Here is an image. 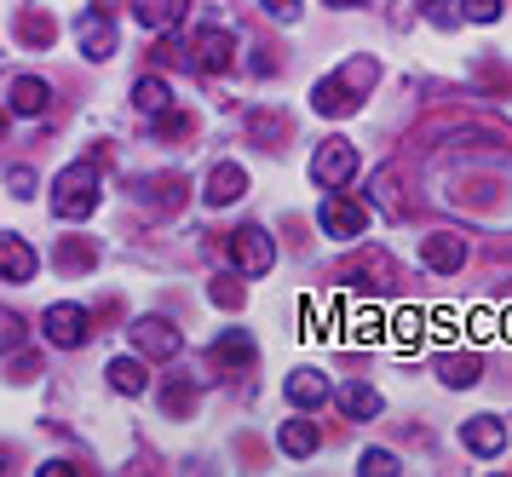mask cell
<instances>
[{
	"label": "cell",
	"mask_w": 512,
	"mask_h": 477,
	"mask_svg": "<svg viewBox=\"0 0 512 477\" xmlns=\"http://www.w3.org/2000/svg\"><path fill=\"white\" fill-rule=\"evenodd\" d=\"M374 75H380V64L374 58H351L346 69H334V75H323L317 87H311V110L317 115H357L363 110V98H369L374 87Z\"/></svg>",
	"instance_id": "cell-1"
},
{
	"label": "cell",
	"mask_w": 512,
	"mask_h": 477,
	"mask_svg": "<svg viewBox=\"0 0 512 477\" xmlns=\"http://www.w3.org/2000/svg\"><path fill=\"white\" fill-rule=\"evenodd\" d=\"M98 207V167L93 161H75V167H64L58 173V184H52V213L58 219H87Z\"/></svg>",
	"instance_id": "cell-2"
},
{
	"label": "cell",
	"mask_w": 512,
	"mask_h": 477,
	"mask_svg": "<svg viewBox=\"0 0 512 477\" xmlns=\"http://www.w3.org/2000/svg\"><path fill=\"white\" fill-rule=\"evenodd\" d=\"M225 253H231V265L242 276H265L271 265H277V248H271V236H265L259 225L231 230V236H225Z\"/></svg>",
	"instance_id": "cell-3"
},
{
	"label": "cell",
	"mask_w": 512,
	"mask_h": 477,
	"mask_svg": "<svg viewBox=\"0 0 512 477\" xmlns=\"http://www.w3.org/2000/svg\"><path fill=\"white\" fill-rule=\"evenodd\" d=\"M317 219H323V230L334 236V242H357V236L369 230V213L351 202L346 190H323V207H317Z\"/></svg>",
	"instance_id": "cell-4"
},
{
	"label": "cell",
	"mask_w": 512,
	"mask_h": 477,
	"mask_svg": "<svg viewBox=\"0 0 512 477\" xmlns=\"http://www.w3.org/2000/svg\"><path fill=\"white\" fill-rule=\"evenodd\" d=\"M351 173H357V144H351V138H328L323 150L311 156V179L323 184V190L351 184Z\"/></svg>",
	"instance_id": "cell-5"
},
{
	"label": "cell",
	"mask_w": 512,
	"mask_h": 477,
	"mask_svg": "<svg viewBox=\"0 0 512 477\" xmlns=\"http://www.w3.org/2000/svg\"><path fill=\"white\" fill-rule=\"evenodd\" d=\"M41 328H47V340L58 345V351H75V345H87V334H93V317L81 311V305H47V317H41Z\"/></svg>",
	"instance_id": "cell-6"
},
{
	"label": "cell",
	"mask_w": 512,
	"mask_h": 477,
	"mask_svg": "<svg viewBox=\"0 0 512 477\" xmlns=\"http://www.w3.org/2000/svg\"><path fill=\"white\" fill-rule=\"evenodd\" d=\"M190 64L202 69V75H225V69L236 64V35L231 29H219V23L202 29V35L190 41Z\"/></svg>",
	"instance_id": "cell-7"
},
{
	"label": "cell",
	"mask_w": 512,
	"mask_h": 477,
	"mask_svg": "<svg viewBox=\"0 0 512 477\" xmlns=\"http://www.w3.org/2000/svg\"><path fill=\"white\" fill-rule=\"evenodd\" d=\"M133 345H139L144 357H156V363H167V357H179V345H185V334L173 328L167 317H139L133 322Z\"/></svg>",
	"instance_id": "cell-8"
},
{
	"label": "cell",
	"mask_w": 512,
	"mask_h": 477,
	"mask_svg": "<svg viewBox=\"0 0 512 477\" xmlns=\"http://www.w3.org/2000/svg\"><path fill=\"white\" fill-rule=\"evenodd\" d=\"M35 271H41L35 248H29L18 230H6L0 236V282H35Z\"/></svg>",
	"instance_id": "cell-9"
},
{
	"label": "cell",
	"mask_w": 512,
	"mask_h": 477,
	"mask_svg": "<svg viewBox=\"0 0 512 477\" xmlns=\"http://www.w3.org/2000/svg\"><path fill=\"white\" fill-rule=\"evenodd\" d=\"M461 443L472 449V455H501L507 449V420H495V414H478V420H466L461 426Z\"/></svg>",
	"instance_id": "cell-10"
},
{
	"label": "cell",
	"mask_w": 512,
	"mask_h": 477,
	"mask_svg": "<svg viewBox=\"0 0 512 477\" xmlns=\"http://www.w3.org/2000/svg\"><path fill=\"white\" fill-rule=\"evenodd\" d=\"M202 196H208V207H231V202H242V196H248V173H242L236 161H219V167L208 173V190H202Z\"/></svg>",
	"instance_id": "cell-11"
},
{
	"label": "cell",
	"mask_w": 512,
	"mask_h": 477,
	"mask_svg": "<svg viewBox=\"0 0 512 477\" xmlns=\"http://www.w3.org/2000/svg\"><path fill=\"white\" fill-rule=\"evenodd\" d=\"M47 104H52V87L47 81H41V75H18V81H12V98H6V110L12 115H47Z\"/></svg>",
	"instance_id": "cell-12"
},
{
	"label": "cell",
	"mask_w": 512,
	"mask_h": 477,
	"mask_svg": "<svg viewBox=\"0 0 512 477\" xmlns=\"http://www.w3.org/2000/svg\"><path fill=\"white\" fill-rule=\"evenodd\" d=\"M75 41H81L87 58H110V52H116V29H110L104 12H87V18L75 23Z\"/></svg>",
	"instance_id": "cell-13"
},
{
	"label": "cell",
	"mask_w": 512,
	"mask_h": 477,
	"mask_svg": "<svg viewBox=\"0 0 512 477\" xmlns=\"http://www.w3.org/2000/svg\"><path fill=\"white\" fill-rule=\"evenodd\" d=\"M420 259H426L432 271H461V265H466V242L455 236V230H438V236H426Z\"/></svg>",
	"instance_id": "cell-14"
},
{
	"label": "cell",
	"mask_w": 512,
	"mask_h": 477,
	"mask_svg": "<svg viewBox=\"0 0 512 477\" xmlns=\"http://www.w3.org/2000/svg\"><path fill=\"white\" fill-rule=\"evenodd\" d=\"M277 443H282V455L305 460V455H317V449H323V426H317V420H288V426L277 432Z\"/></svg>",
	"instance_id": "cell-15"
},
{
	"label": "cell",
	"mask_w": 512,
	"mask_h": 477,
	"mask_svg": "<svg viewBox=\"0 0 512 477\" xmlns=\"http://www.w3.org/2000/svg\"><path fill=\"white\" fill-rule=\"evenodd\" d=\"M288 403H294V409H323L328 403V380L323 374H317V368H300V374H288Z\"/></svg>",
	"instance_id": "cell-16"
},
{
	"label": "cell",
	"mask_w": 512,
	"mask_h": 477,
	"mask_svg": "<svg viewBox=\"0 0 512 477\" xmlns=\"http://www.w3.org/2000/svg\"><path fill=\"white\" fill-rule=\"evenodd\" d=\"M213 357H219V363L225 368H254V334H248V328H225V334H219V340H213Z\"/></svg>",
	"instance_id": "cell-17"
},
{
	"label": "cell",
	"mask_w": 512,
	"mask_h": 477,
	"mask_svg": "<svg viewBox=\"0 0 512 477\" xmlns=\"http://www.w3.org/2000/svg\"><path fill=\"white\" fill-rule=\"evenodd\" d=\"M110 374V391H121V397H139L144 386H150V368H144V351L139 357H116V363L104 368Z\"/></svg>",
	"instance_id": "cell-18"
},
{
	"label": "cell",
	"mask_w": 512,
	"mask_h": 477,
	"mask_svg": "<svg viewBox=\"0 0 512 477\" xmlns=\"http://www.w3.org/2000/svg\"><path fill=\"white\" fill-rule=\"evenodd\" d=\"M478 374H484V368H478V357H472V351H449V357L438 363V380H443V386H455V391L478 386Z\"/></svg>",
	"instance_id": "cell-19"
},
{
	"label": "cell",
	"mask_w": 512,
	"mask_h": 477,
	"mask_svg": "<svg viewBox=\"0 0 512 477\" xmlns=\"http://www.w3.org/2000/svg\"><path fill=\"white\" fill-rule=\"evenodd\" d=\"M133 104H139L144 115H167L173 110V87H167L162 75H144L139 87H133Z\"/></svg>",
	"instance_id": "cell-20"
},
{
	"label": "cell",
	"mask_w": 512,
	"mask_h": 477,
	"mask_svg": "<svg viewBox=\"0 0 512 477\" xmlns=\"http://www.w3.org/2000/svg\"><path fill=\"white\" fill-rule=\"evenodd\" d=\"M133 18L144 29H173L179 23V0H133Z\"/></svg>",
	"instance_id": "cell-21"
},
{
	"label": "cell",
	"mask_w": 512,
	"mask_h": 477,
	"mask_svg": "<svg viewBox=\"0 0 512 477\" xmlns=\"http://www.w3.org/2000/svg\"><path fill=\"white\" fill-rule=\"evenodd\" d=\"M340 409H346L351 420H374V414H380V391L374 386H346L340 391Z\"/></svg>",
	"instance_id": "cell-22"
},
{
	"label": "cell",
	"mask_w": 512,
	"mask_h": 477,
	"mask_svg": "<svg viewBox=\"0 0 512 477\" xmlns=\"http://www.w3.org/2000/svg\"><path fill=\"white\" fill-rule=\"evenodd\" d=\"M357 472L363 477H397L403 466H397V455H386V449H369V455L357 460Z\"/></svg>",
	"instance_id": "cell-23"
},
{
	"label": "cell",
	"mask_w": 512,
	"mask_h": 477,
	"mask_svg": "<svg viewBox=\"0 0 512 477\" xmlns=\"http://www.w3.org/2000/svg\"><path fill=\"white\" fill-rule=\"evenodd\" d=\"M0 351H24V317L0 311Z\"/></svg>",
	"instance_id": "cell-24"
},
{
	"label": "cell",
	"mask_w": 512,
	"mask_h": 477,
	"mask_svg": "<svg viewBox=\"0 0 512 477\" xmlns=\"http://www.w3.org/2000/svg\"><path fill=\"white\" fill-rule=\"evenodd\" d=\"M461 18H472V23H495V18H501V0H461Z\"/></svg>",
	"instance_id": "cell-25"
},
{
	"label": "cell",
	"mask_w": 512,
	"mask_h": 477,
	"mask_svg": "<svg viewBox=\"0 0 512 477\" xmlns=\"http://www.w3.org/2000/svg\"><path fill=\"white\" fill-rule=\"evenodd\" d=\"M426 18L438 23V29H455V23H461V12H455V0H426Z\"/></svg>",
	"instance_id": "cell-26"
},
{
	"label": "cell",
	"mask_w": 512,
	"mask_h": 477,
	"mask_svg": "<svg viewBox=\"0 0 512 477\" xmlns=\"http://www.w3.org/2000/svg\"><path fill=\"white\" fill-rule=\"evenodd\" d=\"M208 299H213V305H225V311H236V305H242V288L225 276V282H213V288H208Z\"/></svg>",
	"instance_id": "cell-27"
},
{
	"label": "cell",
	"mask_w": 512,
	"mask_h": 477,
	"mask_svg": "<svg viewBox=\"0 0 512 477\" xmlns=\"http://www.w3.org/2000/svg\"><path fill=\"white\" fill-rule=\"evenodd\" d=\"M254 138H265V150H277L271 138H282V115H254Z\"/></svg>",
	"instance_id": "cell-28"
},
{
	"label": "cell",
	"mask_w": 512,
	"mask_h": 477,
	"mask_svg": "<svg viewBox=\"0 0 512 477\" xmlns=\"http://www.w3.org/2000/svg\"><path fill=\"white\" fill-rule=\"evenodd\" d=\"M196 409V391L190 386H167V414H190Z\"/></svg>",
	"instance_id": "cell-29"
},
{
	"label": "cell",
	"mask_w": 512,
	"mask_h": 477,
	"mask_svg": "<svg viewBox=\"0 0 512 477\" xmlns=\"http://www.w3.org/2000/svg\"><path fill=\"white\" fill-rule=\"evenodd\" d=\"M24 41L47 46V41H52V18H24Z\"/></svg>",
	"instance_id": "cell-30"
},
{
	"label": "cell",
	"mask_w": 512,
	"mask_h": 477,
	"mask_svg": "<svg viewBox=\"0 0 512 477\" xmlns=\"http://www.w3.org/2000/svg\"><path fill=\"white\" fill-rule=\"evenodd\" d=\"M6 184H12V196H35V173H29V167H12Z\"/></svg>",
	"instance_id": "cell-31"
},
{
	"label": "cell",
	"mask_w": 512,
	"mask_h": 477,
	"mask_svg": "<svg viewBox=\"0 0 512 477\" xmlns=\"http://www.w3.org/2000/svg\"><path fill=\"white\" fill-rule=\"evenodd\" d=\"M265 12L282 18V23H294V18H300V0H265Z\"/></svg>",
	"instance_id": "cell-32"
},
{
	"label": "cell",
	"mask_w": 512,
	"mask_h": 477,
	"mask_svg": "<svg viewBox=\"0 0 512 477\" xmlns=\"http://www.w3.org/2000/svg\"><path fill=\"white\" fill-rule=\"evenodd\" d=\"M70 472H75L70 460H47V466H41V477H70Z\"/></svg>",
	"instance_id": "cell-33"
},
{
	"label": "cell",
	"mask_w": 512,
	"mask_h": 477,
	"mask_svg": "<svg viewBox=\"0 0 512 477\" xmlns=\"http://www.w3.org/2000/svg\"><path fill=\"white\" fill-rule=\"evenodd\" d=\"M328 6H369V0H328Z\"/></svg>",
	"instance_id": "cell-34"
},
{
	"label": "cell",
	"mask_w": 512,
	"mask_h": 477,
	"mask_svg": "<svg viewBox=\"0 0 512 477\" xmlns=\"http://www.w3.org/2000/svg\"><path fill=\"white\" fill-rule=\"evenodd\" d=\"M0 133H6V115H0Z\"/></svg>",
	"instance_id": "cell-35"
}]
</instances>
